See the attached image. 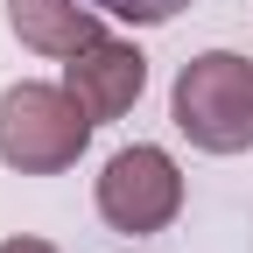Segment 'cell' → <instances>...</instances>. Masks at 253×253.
I'll use <instances>...</instances> for the list:
<instances>
[{
	"label": "cell",
	"mask_w": 253,
	"mask_h": 253,
	"mask_svg": "<svg viewBox=\"0 0 253 253\" xmlns=\"http://www.w3.org/2000/svg\"><path fill=\"white\" fill-rule=\"evenodd\" d=\"M176 211H183V169H176L169 148L134 141L99 169V218L113 232H134V239L141 232H169Z\"/></svg>",
	"instance_id": "3"
},
{
	"label": "cell",
	"mask_w": 253,
	"mask_h": 253,
	"mask_svg": "<svg viewBox=\"0 0 253 253\" xmlns=\"http://www.w3.org/2000/svg\"><path fill=\"white\" fill-rule=\"evenodd\" d=\"M0 253H56L49 239H0Z\"/></svg>",
	"instance_id": "7"
},
{
	"label": "cell",
	"mask_w": 253,
	"mask_h": 253,
	"mask_svg": "<svg viewBox=\"0 0 253 253\" xmlns=\"http://www.w3.org/2000/svg\"><path fill=\"white\" fill-rule=\"evenodd\" d=\"M91 126L99 120L71 99V84H7L0 91V162L21 176H56L84 155Z\"/></svg>",
	"instance_id": "2"
},
{
	"label": "cell",
	"mask_w": 253,
	"mask_h": 253,
	"mask_svg": "<svg viewBox=\"0 0 253 253\" xmlns=\"http://www.w3.org/2000/svg\"><path fill=\"white\" fill-rule=\"evenodd\" d=\"M63 84H71V99L91 120H120V113H134V99L148 91V56L134 42L99 36L91 49H78L71 63H63Z\"/></svg>",
	"instance_id": "4"
},
{
	"label": "cell",
	"mask_w": 253,
	"mask_h": 253,
	"mask_svg": "<svg viewBox=\"0 0 253 253\" xmlns=\"http://www.w3.org/2000/svg\"><path fill=\"white\" fill-rule=\"evenodd\" d=\"M169 120L204 155H246L253 148V56H232V49L190 56L169 91Z\"/></svg>",
	"instance_id": "1"
},
{
	"label": "cell",
	"mask_w": 253,
	"mask_h": 253,
	"mask_svg": "<svg viewBox=\"0 0 253 253\" xmlns=\"http://www.w3.org/2000/svg\"><path fill=\"white\" fill-rule=\"evenodd\" d=\"M106 14L99 7H84V0H7V28L28 42V49H42V56H78L106 36L99 28Z\"/></svg>",
	"instance_id": "5"
},
{
	"label": "cell",
	"mask_w": 253,
	"mask_h": 253,
	"mask_svg": "<svg viewBox=\"0 0 253 253\" xmlns=\"http://www.w3.org/2000/svg\"><path fill=\"white\" fill-rule=\"evenodd\" d=\"M84 7H99L113 21H134V28H155V21H176L190 0H84Z\"/></svg>",
	"instance_id": "6"
}]
</instances>
